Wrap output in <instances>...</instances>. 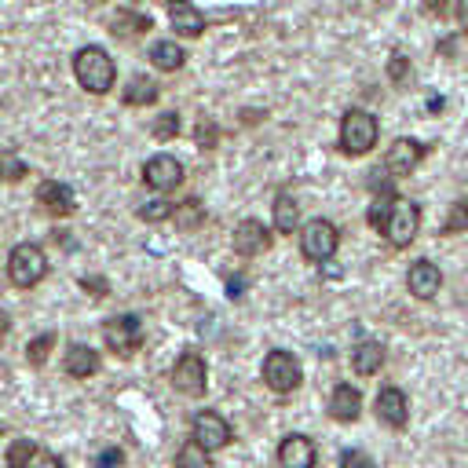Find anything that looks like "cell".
<instances>
[{"mask_svg": "<svg viewBox=\"0 0 468 468\" xmlns=\"http://www.w3.org/2000/svg\"><path fill=\"white\" fill-rule=\"evenodd\" d=\"M340 468H373V457L366 450H358V446H347L340 453Z\"/></svg>", "mask_w": 468, "mask_h": 468, "instance_id": "836d02e7", "label": "cell"}, {"mask_svg": "<svg viewBox=\"0 0 468 468\" xmlns=\"http://www.w3.org/2000/svg\"><path fill=\"white\" fill-rule=\"evenodd\" d=\"M190 435H194V442L205 446L208 453H212V450H223V446L234 442V428H230V420L219 417L216 410H197L194 420H190Z\"/></svg>", "mask_w": 468, "mask_h": 468, "instance_id": "30bf717a", "label": "cell"}, {"mask_svg": "<svg viewBox=\"0 0 468 468\" xmlns=\"http://www.w3.org/2000/svg\"><path fill=\"white\" fill-rule=\"evenodd\" d=\"M80 289H88L91 296H110V282L106 278H80Z\"/></svg>", "mask_w": 468, "mask_h": 468, "instance_id": "8d00e7d4", "label": "cell"}, {"mask_svg": "<svg viewBox=\"0 0 468 468\" xmlns=\"http://www.w3.org/2000/svg\"><path fill=\"white\" fill-rule=\"evenodd\" d=\"M102 344L113 355H121V358L135 355L143 347V322H139V314H113V318H106L102 322Z\"/></svg>", "mask_w": 468, "mask_h": 468, "instance_id": "ba28073f", "label": "cell"}, {"mask_svg": "<svg viewBox=\"0 0 468 468\" xmlns=\"http://www.w3.org/2000/svg\"><path fill=\"white\" fill-rule=\"evenodd\" d=\"M377 143H380V121H377V113H369L362 106L344 110V117H340V154L366 157Z\"/></svg>", "mask_w": 468, "mask_h": 468, "instance_id": "3957f363", "label": "cell"}, {"mask_svg": "<svg viewBox=\"0 0 468 468\" xmlns=\"http://www.w3.org/2000/svg\"><path fill=\"white\" fill-rule=\"evenodd\" d=\"M135 212H139L143 223H165V219L176 216V205H172L168 197H154V201H143Z\"/></svg>", "mask_w": 468, "mask_h": 468, "instance_id": "f1b7e54d", "label": "cell"}, {"mask_svg": "<svg viewBox=\"0 0 468 468\" xmlns=\"http://www.w3.org/2000/svg\"><path fill=\"white\" fill-rule=\"evenodd\" d=\"M406 289L410 296L417 300H431L439 289H442V271L435 260H413L410 271H406Z\"/></svg>", "mask_w": 468, "mask_h": 468, "instance_id": "e0dca14e", "label": "cell"}, {"mask_svg": "<svg viewBox=\"0 0 468 468\" xmlns=\"http://www.w3.org/2000/svg\"><path fill=\"white\" fill-rule=\"evenodd\" d=\"M172 388L186 399H201L208 391V369H205V358L197 347H186L176 362H172V373H168Z\"/></svg>", "mask_w": 468, "mask_h": 468, "instance_id": "52a82bcc", "label": "cell"}, {"mask_svg": "<svg viewBox=\"0 0 468 468\" xmlns=\"http://www.w3.org/2000/svg\"><path fill=\"white\" fill-rule=\"evenodd\" d=\"M146 58H150L161 73H179L183 62H186V51H183V44H176V40H154V44L146 48Z\"/></svg>", "mask_w": 468, "mask_h": 468, "instance_id": "cb8c5ba5", "label": "cell"}, {"mask_svg": "<svg viewBox=\"0 0 468 468\" xmlns=\"http://www.w3.org/2000/svg\"><path fill=\"white\" fill-rule=\"evenodd\" d=\"M143 183H146L157 197L172 194V190L183 183V165H179V157H172V154H154V157H146V161H143Z\"/></svg>", "mask_w": 468, "mask_h": 468, "instance_id": "7c38bea8", "label": "cell"}, {"mask_svg": "<svg viewBox=\"0 0 468 468\" xmlns=\"http://www.w3.org/2000/svg\"><path fill=\"white\" fill-rule=\"evenodd\" d=\"M362 413V391L355 384H336L329 395V417L336 424H355Z\"/></svg>", "mask_w": 468, "mask_h": 468, "instance_id": "ffe728a7", "label": "cell"}, {"mask_svg": "<svg viewBox=\"0 0 468 468\" xmlns=\"http://www.w3.org/2000/svg\"><path fill=\"white\" fill-rule=\"evenodd\" d=\"M150 26H154V22H150V15H143V11H132V7H121V11L110 18V33H113V37H121V40L143 37Z\"/></svg>", "mask_w": 468, "mask_h": 468, "instance_id": "d4e9b609", "label": "cell"}, {"mask_svg": "<svg viewBox=\"0 0 468 468\" xmlns=\"http://www.w3.org/2000/svg\"><path fill=\"white\" fill-rule=\"evenodd\" d=\"M150 135L161 139V143H172V139L179 135V113H176V110H165V113L150 124Z\"/></svg>", "mask_w": 468, "mask_h": 468, "instance_id": "4dcf8cb0", "label": "cell"}, {"mask_svg": "<svg viewBox=\"0 0 468 468\" xmlns=\"http://www.w3.org/2000/svg\"><path fill=\"white\" fill-rule=\"evenodd\" d=\"M176 227L186 234V230H197L201 223H205V205H201V197H186V201H179L176 205Z\"/></svg>", "mask_w": 468, "mask_h": 468, "instance_id": "484cf974", "label": "cell"}, {"mask_svg": "<svg viewBox=\"0 0 468 468\" xmlns=\"http://www.w3.org/2000/svg\"><path fill=\"white\" fill-rule=\"evenodd\" d=\"M44 274H48V256L37 241H18L7 252V278L15 289H33L44 282Z\"/></svg>", "mask_w": 468, "mask_h": 468, "instance_id": "277c9868", "label": "cell"}, {"mask_svg": "<svg viewBox=\"0 0 468 468\" xmlns=\"http://www.w3.org/2000/svg\"><path fill=\"white\" fill-rule=\"evenodd\" d=\"M446 7H450L446 0H424V11H428V15H435V18H442V15H446Z\"/></svg>", "mask_w": 468, "mask_h": 468, "instance_id": "74e56055", "label": "cell"}, {"mask_svg": "<svg viewBox=\"0 0 468 468\" xmlns=\"http://www.w3.org/2000/svg\"><path fill=\"white\" fill-rule=\"evenodd\" d=\"M318 464V450L314 439L303 431H289L278 442V468H314Z\"/></svg>", "mask_w": 468, "mask_h": 468, "instance_id": "2e32d148", "label": "cell"}, {"mask_svg": "<svg viewBox=\"0 0 468 468\" xmlns=\"http://www.w3.org/2000/svg\"><path fill=\"white\" fill-rule=\"evenodd\" d=\"M464 230H468V194L450 205V212H446L439 234H442V238H453V234H464Z\"/></svg>", "mask_w": 468, "mask_h": 468, "instance_id": "83f0119b", "label": "cell"}, {"mask_svg": "<svg viewBox=\"0 0 468 468\" xmlns=\"http://www.w3.org/2000/svg\"><path fill=\"white\" fill-rule=\"evenodd\" d=\"M271 230L274 234H300V205L289 190H278L271 201Z\"/></svg>", "mask_w": 468, "mask_h": 468, "instance_id": "44dd1931", "label": "cell"}, {"mask_svg": "<svg viewBox=\"0 0 468 468\" xmlns=\"http://www.w3.org/2000/svg\"><path fill=\"white\" fill-rule=\"evenodd\" d=\"M384 362H388V351H384V344L373 340V336H366V340H358V344L351 347V369H355L358 377H377V373L384 369Z\"/></svg>", "mask_w": 468, "mask_h": 468, "instance_id": "d6986e66", "label": "cell"}, {"mask_svg": "<svg viewBox=\"0 0 468 468\" xmlns=\"http://www.w3.org/2000/svg\"><path fill=\"white\" fill-rule=\"evenodd\" d=\"M4 461H7V468H62V457H55L51 450H44L33 439H15L4 450Z\"/></svg>", "mask_w": 468, "mask_h": 468, "instance_id": "9a60e30c", "label": "cell"}, {"mask_svg": "<svg viewBox=\"0 0 468 468\" xmlns=\"http://www.w3.org/2000/svg\"><path fill=\"white\" fill-rule=\"evenodd\" d=\"M37 205H40V212H48V216H55V219H66V216L77 212V194H73V186L62 183V179H44V183L37 186Z\"/></svg>", "mask_w": 468, "mask_h": 468, "instance_id": "5bb4252c", "label": "cell"}, {"mask_svg": "<svg viewBox=\"0 0 468 468\" xmlns=\"http://www.w3.org/2000/svg\"><path fill=\"white\" fill-rule=\"evenodd\" d=\"M165 11H168V26L176 29V37L194 40V37H201V33H205V15H201L190 0H168V4H165Z\"/></svg>", "mask_w": 468, "mask_h": 468, "instance_id": "ac0fdd59", "label": "cell"}, {"mask_svg": "<svg viewBox=\"0 0 468 468\" xmlns=\"http://www.w3.org/2000/svg\"><path fill=\"white\" fill-rule=\"evenodd\" d=\"M66 373L73 377V380H88V377H95L99 373V366H102V358H99V351L91 347V344H69L66 347Z\"/></svg>", "mask_w": 468, "mask_h": 468, "instance_id": "7402d4cb", "label": "cell"}, {"mask_svg": "<svg viewBox=\"0 0 468 468\" xmlns=\"http://www.w3.org/2000/svg\"><path fill=\"white\" fill-rule=\"evenodd\" d=\"M366 223L384 234L388 245L395 249H410L417 230H420V208L413 197H402L399 190L395 194H373V205L366 212Z\"/></svg>", "mask_w": 468, "mask_h": 468, "instance_id": "6da1fadb", "label": "cell"}, {"mask_svg": "<svg viewBox=\"0 0 468 468\" xmlns=\"http://www.w3.org/2000/svg\"><path fill=\"white\" fill-rule=\"evenodd\" d=\"M157 95H161V84H157L154 77L132 73L128 84H124V91H121V102H124V106H154Z\"/></svg>", "mask_w": 468, "mask_h": 468, "instance_id": "603a6c76", "label": "cell"}, {"mask_svg": "<svg viewBox=\"0 0 468 468\" xmlns=\"http://www.w3.org/2000/svg\"><path fill=\"white\" fill-rule=\"evenodd\" d=\"M424 154H428V146H424V143H417V139L402 135V139H395V143L388 146V154L380 157V168H384L391 179H406V176H413V172H417V165L424 161Z\"/></svg>", "mask_w": 468, "mask_h": 468, "instance_id": "8fae6325", "label": "cell"}, {"mask_svg": "<svg viewBox=\"0 0 468 468\" xmlns=\"http://www.w3.org/2000/svg\"><path fill=\"white\" fill-rule=\"evenodd\" d=\"M260 380H263L274 395H292V391L300 388V380H303V366H300V358H296L292 351L274 347V351H267V358H263V366H260Z\"/></svg>", "mask_w": 468, "mask_h": 468, "instance_id": "5b68a950", "label": "cell"}, {"mask_svg": "<svg viewBox=\"0 0 468 468\" xmlns=\"http://www.w3.org/2000/svg\"><path fill=\"white\" fill-rule=\"evenodd\" d=\"M194 139H197L201 150H212V146H219V128H216L208 117H201L197 128H194Z\"/></svg>", "mask_w": 468, "mask_h": 468, "instance_id": "d6a6232c", "label": "cell"}, {"mask_svg": "<svg viewBox=\"0 0 468 468\" xmlns=\"http://www.w3.org/2000/svg\"><path fill=\"white\" fill-rule=\"evenodd\" d=\"M410 77V58L402 55V51H395L391 58H388V80H395V84H402Z\"/></svg>", "mask_w": 468, "mask_h": 468, "instance_id": "e575fe53", "label": "cell"}, {"mask_svg": "<svg viewBox=\"0 0 468 468\" xmlns=\"http://www.w3.org/2000/svg\"><path fill=\"white\" fill-rule=\"evenodd\" d=\"M176 468H212V453L205 446H197L194 439H186L176 450Z\"/></svg>", "mask_w": 468, "mask_h": 468, "instance_id": "4316f807", "label": "cell"}, {"mask_svg": "<svg viewBox=\"0 0 468 468\" xmlns=\"http://www.w3.org/2000/svg\"><path fill=\"white\" fill-rule=\"evenodd\" d=\"M300 256L303 260H311V263H329L333 256H336V249H340V230H336V223H329V219H307L303 227H300Z\"/></svg>", "mask_w": 468, "mask_h": 468, "instance_id": "8992f818", "label": "cell"}, {"mask_svg": "<svg viewBox=\"0 0 468 468\" xmlns=\"http://www.w3.org/2000/svg\"><path fill=\"white\" fill-rule=\"evenodd\" d=\"M457 26L461 33H468V0H457Z\"/></svg>", "mask_w": 468, "mask_h": 468, "instance_id": "f35d334b", "label": "cell"}, {"mask_svg": "<svg viewBox=\"0 0 468 468\" xmlns=\"http://www.w3.org/2000/svg\"><path fill=\"white\" fill-rule=\"evenodd\" d=\"M95 468H124V450L106 446V450L95 457Z\"/></svg>", "mask_w": 468, "mask_h": 468, "instance_id": "d590c367", "label": "cell"}, {"mask_svg": "<svg viewBox=\"0 0 468 468\" xmlns=\"http://www.w3.org/2000/svg\"><path fill=\"white\" fill-rule=\"evenodd\" d=\"M26 172H29V168H26L22 157H15L11 150H0V179H4V183H18Z\"/></svg>", "mask_w": 468, "mask_h": 468, "instance_id": "1f68e13d", "label": "cell"}, {"mask_svg": "<svg viewBox=\"0 0 468 468\" xmlns=\"http://www.w3.org/2000/svg\"><path fill=\"white\" fill-rule=\"evenodd\" d=\"M51 347H55V333H40V336H33V340L26 344V362H29L33 369H40V366L48 362Z\"/></svg>", "mask_w": 468, "mask_h": 468, "instance_id": "f546056e", "label": "cell"}, {"mask_svg": "<svg viewBox=\"0 0 468 468\" xmlns=\"http://www.w3.org/2000/svg\"><path fill=\"white\" fill-rule=\"evenodd\" d=\"M73 77L88 95H106L117 80V62L102 44H84L73 51Z\"/></svg>", "mask_w": 468, "mask_h": 468, "instance_id": "7a4b0ae2", "label": "cell"}, {"mask_svg": "<svg viewBox=\"0 0 468 468\" xmlns=\"http://www.w3.org/2000/svg\"><path fill=\"white\" fill-rule=\"evenodd\" d=\"M373 413H377V420H380L384 428L402 431V428L410 424V399H406V391L395 388V384H384V388L377 391V399H373Z\"/></svg>", "mask_w": 468, "mask_h": 468, "instance_id": "4fadbf2b", "label": "cell"}, {"mask_svg": "<svg viewBox=\"0 0 468 468\" xmlns=\"http://www.w3.org/2000/svg\"><path fill=\"white\" fill-rule=\"evenodd\" d=\"M271 245H274V230H271L267 223H260L256 216L238 219V227H234V234H230V249H234L241 260H256V256H263Z\"/></svg>", "mask_w": 468, "mask_h": 468, "instance_id": "9c48e42d", "label": "cell"}]
</instances>
